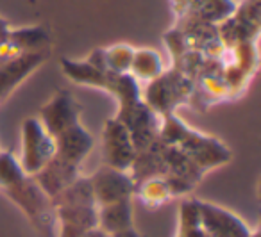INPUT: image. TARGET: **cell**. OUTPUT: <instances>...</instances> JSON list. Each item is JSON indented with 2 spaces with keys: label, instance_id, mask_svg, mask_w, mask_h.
I'll return each instance as SVG.
<instances>
[{
  "label": "cell",
  "instance_id": "1",
  "mask_svg": "<svg viewBox=\"0 0 261 237\" xmlns=\"http://www.w3.org/2000/svg\"><path fill=\"white\" fill-rule=\"evenodd\" d=\"M104 90L118 102V112L115 118L127 127L136 150H143L152 144L158 139L161 118L143 102L138 80L133 79L129 73H109Z\"/></svg>",
  "mask_w": 261,
  "mask_h": 237
},
{
  "label": "cell",
  "instance_id": "2",
  "mask_svg": "<svg viewBox=\"0 0 261 237\" xmlns=\"http://www.w3.org/2000/svg\"><path fill=\"white\" fill-rule=\"evenodd\" d=\"M158 141L167 146H175L202 173L227 164L232 154L220 139L190 129L175 112L161 116Z\"/></svg>",
  "mask_w": 261,
  "mask_h": 237
},
{
  "label": "cell",
  "instance_id": "3",
  "mask_svg": "<svg viewBox=\"0 0 261 237\" xmlns=\"http://www.w3.org/2000/svg\"><path fill=\"white\" fill-rule=\"evenodd\" d=\"M4 193L22 209L31 225L43 237H56V209L33 176L25 175L16 184L6 187Z\"/></svg>",
  "mask_w": 261,
  "mask_h": 237
},
{
  "label": "cell",
  "instance_id": "4",
  "mask_svg": "<svg viewBox=\"0 0 261 237\" xmlns=\"http://www.w3.org/2000/svg\"><path fill=\"white\" fill-rule=\"evenodd\" d=\"M193 82L179 70H165L160 77L147 82L142 98L158 116L172 114L182 104H190L193 95Z\"/></svg>",
  "mask_w": 261,
  "mask_h": 237
},
{
  "label": "cell",
  "instance_id": "5",
  "mask_svg": "<svg viewBox=\"0 0 261 237\" xmlns=\"http://www.w3.org/2000/svg\"><path fill=\"white\" fill-rule=\"evenodd\" d=\"M56 154L54 137L45 130L38 118H27L22 123V155L20 166L29 176L36 175Z\"/></svg>",
  "mask_w": 261,
  "mask_h": 237
},
{
  "label": "cell",
  "instance_id": "6",
  "mask_svg": "<svg viewBox=\"0 0 261 237\" xmlns=\"http://www.w3.org/2000/svg\"><path fill=\"white\" fill-rule=\"evenodd\" d=\"M218 36L225 47L256 41L261 29L259 0H243V4L236 6L234 13L217 25Z\"/></svg>",
  "mask_w": 261,
  "mask_h": 237
},
{
  "label": "cell",
  "instance_id": "7",
  "mask_svg": "<svg viewBox=\"0 0 261 237\" xmlns=\"http://www.w3.org/2000/svg\"><path fill=\"white\" fill-rule=\"evenodd\" d=\"M136 146L133 143L127 127L116 118H111L102 127V161L104 166L129 173L136 157Z\"/></svg>",
  "mask_w": 261,
  "mask_h": 237
},
{
  "label": "cell",
  "instance_id": "8",
  "mask_svg": "<svg viewBox=\"0 0 261 237\" xmlns=\"http://www.w3.org/2000/svg\"><path fill=\"white\" fill-rule=\"evenodd\" d=\"M90 184L97 207L122 200H133L136 191V184L130 179L129 173L109 168V166L98 168L90 176Z\"/></svg>",
  "mask_w": 261,
  "mask_h": 237
},
{
  "label": "cell",
  "instance_id": "9",
  "mask_svg": "<svg viewBox=\"0 0 261 237\" xmlns=\"http://www.w3.org/2000/svg\"><path fill=\"white\" fill-rule=\"evenodd\" d=\"M38 120L45 127V130L52 137H56L63 130L70 129V127L81 122V105L70 91L59 90L40 109V118Z\"/></svg>",
  "mask_w": 261,
  "mask_h": 237
},
{
  "label": "cell",
  "instance_id": "10",
  "mask_svg": "<svg viewBox=\"0 0 261 237\" xmlns=\"http://www.w3.org/2000/svg\"><path fill=\"white\" fill-rule=\"evenodd\" d=\"M200 223L210 237H252L250 228L240 216L211 201L197 200Z\"/></svg>",
  "mask_w": 261,
  "mask_h": 237
},
{
  "label": "cell",
  "instance_id": "11",
  "mask_svg": "<svg viewBox=\"0 0 261 237\" xmlns=\"http://www.w3.org/2000/svg\"><path fill=\"white\" fill-rule=\"evenodd\" d=\"M234 0H172L177 20H199L218 25L234 13Z\"/></svg>",
  "mask_w": 261,
  "mask_h": 237
},
{
  "label": "cell",
  "instance_id": "12",
  "mask_svg": "<svg viewBox=\"0 0 261 237\" xmlns=\"http://www.w3.org/2000/svg\"><path fill=\"white\" fill-rule=\"evenodd\" d=\"M48 59V52H29L0 65V102L6 100L31 73Z\"/></svg>",
  "mask_w": 261,
  "mask_h": 237
},
{
  "label": "cell",
  "instance_id": "13",
  "mask_svg": "<svg viewBox=\"0 0 261 237\" xmlns=\"http://www.w3.org/2000/svg\"><path fill=\"white\" fill-rule=\"evenodd\" d=\"M56 143V157L61 159V161L68 162L72 166L81 168L84 162V159L91 154L93 150V137L83 127V123H75L70 129L63 130L61 134L54 137Z\"/></svg>",
  "mask_w": 261,
  "mask_h": 237
},
{
  "label": "cell",
  "instance_id": "14",
  "mask_svg": "<svg viewBox=\"0 0 261 237\" xmlns=\"http://www.w3.org/2000/svg\"><path fill=\"white\" fill-rule=\"evenodd\" d=\"M93 228H97V207H56V237H81Z\"/></svg>",
  "mask_w": 261,
  "mask_h": 237
},
{
  "label": "cell",
  "instance_id": "15",
  "mask_svg": "<svg viewBox=\"0 0 261 237\" xmlns=\"http://www.w3.org/2000/svg\"><path fill=\"white\" fill-rule=\"evenodd\" d=\"M79 169L81 168L68 164V162L61 161L54 155L36 175H33V179L36 180V184L43 189V193L48 198H54L65 187H68L70 184L79 179Z\"/></svg>",
  "mask_w": 261,
  "mask_h": 237
},
{
  "label": "cell",
  "instance_id": "16",
  "mask_svg": "<svg viewBox=\"0 0 261 237\" xmlns=\"http://www.w3.org/2000/svg\"><path fill=\"white\" fill-rule=\"evenodd\" d=\"M97 226L108 235L133 226V205L130 200L97 207Z\"/></svg>",
  "mask_w": 261,
  "mask_h": 237
},
{
  "label": "cell",
  "instance_id": "17",
  "mask_svg": "<svg viewBox=\"0 0 261 237\" xmlns=\"http://www.w3.org/2000/svg\"><path fill=\"white\" fill-rule=\"evenodd\" d=\"M165 72V65L161 54L154 48H135L133 59H130L129 75L133 79L150 82L152 79L160 77Z\"/></svg>",
  "mask_w": 261,
  "mask_h": 237
},
{
  "label": "cell",
  "instance_id": "18",
  "mask_svg": "<svg viewBox=\"0 0 261 237\" xmlns=\"http://www.w3.org/2000/svg\"><path fill=\"white\" fill-rule=\"evenodd\" d=\"M9 40L18 54L29 52H48L50 48V34L43 25L20 27L9 31Z\"/></svg>",
  "mask_w": 261,
  "mask_h": 237
},
{
  "label": "cell",
  "instance_id": "19",
  "mask_svg": "<svg viewBox=\"0 0 261 237\" xmlns=\"http://www.w3.org/2000/svg\"><path fill=\"white\" fill-rule=\"evenodd\" d=\"M61 70L72 82L81 84V86H90L97 87V90H104L106 80H108V72L95 68L88 61H72V59H61Z\"/></svg>",
  "mask_w": 261,
  "mask_h": 237
},
{
  "label": "cell",
  "instance_id": "20",
  "mask_svg": "<svg viewBox=\"0 0 261 237\" xmlns=\"http://www.w3.org/2000/svg\"><path fill=\"white\" fill-rule=\"evenodd\" d=\"M174 237H210L200 223L197 198H185L179 205V225Z\"/></svg>",
  "mask_w": 261,
  "mask_h": 237
},
{
  "label": "cell",
  "instance_id": "21",
  "mask_svg": "<svg viewBox=\"0 0 261 237\" xmlns=\"http://www.w3.org/2000/svg\"><path fill=\"white\" fill-rule=\"evenodd\" d=\"M52 200V205L56 207H68V205H91L97 207L93 200V191H91L90 176H79L75 182H72L68 187L58 193Z\"/></svg>",
  "mask_w": 261,
  "mask_h": 237
},
{
  "label": "cell",
  "instance_id": "22",
  "mask_svg": "<svg viewBox=\"0 0 261 237\" xmlns=\"http://www.w3.org/2000/svg\"><path fill=\"white\" fill-rule=\"evenodd\" d=\"M135 194H138L143 203L150 205V207L161 205L172 198L163 176H152V179H145L142 182H138L136 184Z\"/></svg>",
  "mask_w": 261,
  "mask_h": 237
},
{
  "label": "cell",
  "instance_id": "23",
  "mask_svg": "<svg viewBox=\"0 0 261 237\" xmlns=\"http://www.w3.org/2000/svg\"><path fill=\"white\" fill-rule=\"evenodd\" d=\"M23 176H25V173H23L20 161L15 157V154L9 150L0 152V189L13 186Z\"/></svg>",
  "mask_w": 261,
  "mask_h": 237
},
{
  "label": "cell",
  "instance_id": "24",
  "mask_svg": "<svg viewBox=\"0 0 261 237\" xmlns=\"http://www.w3.org/2000/svg\"><path fill=\"white\" fill-rule=\"evenodd\" d=\"M9 31H11L9 23L0 16V65L9 61V59L16 57V55H22L15 50V47H13L11 40H9Z\"/></svg>",
  "mask_w": 261,
  "mask_h": 237
},
{
  "label": "cell",
  "instance_id": "25",
  "mask_svg": "<svg viewBox=\"0 0 261 237\" xmlns=\"http://www.w3.org/2000/svg\"><path fill=\"white\" fill-rule=\"evenodd\" d=\"M109 237H142L138 232H136L133 226L130 228H125V230H120V232H116V233H113V235H109Z\"/></svg>",
  "mask_w": 261,
  "mask_h": 237
},
{
  "label": "cell",
  "instance_id": "26",
  "mask_svg": "<svg viewBox=\"0 0 261 237\" xmlns=\"http://www.w3.org/2000/svg\"><path fill=\"white\" fill-rule=\"evenodd\" d=\"M81 237H109V235H108V233H104V232H102V230L97 226V228L90 230V232H86L84 235H81Z\"/></svg>",
  "mask_w": 261,
  "mask_h": 237
},
{
  "label": "cell",
  "instance_id": "27",
  "mask_svg": "<svg viewBox=\"0 0 261 237\" xmlns=\"http://www.w3.org/2000/svg\"><path fill=\"white\" fill-rule=\"evenodd\" d=\"M34 2H36V0H29V4H34Z\"/></svg>",
  "mask_w": 261,
  "mask_h": 237
},
{
  "label": "cell",
  "instance_id": "28",
  "mask_svg": "<svg viewBox=\"0 0 261 237\" xmlns=\"http://www.w3.org/2000/svg\"><path fill=\"white\" fill-rule=\"evenodd\" d=\"M0 152H2V150H0Z\"/></svg>",
  "mask_w": 261,
  "mask_h": 237
}]
</instances>
